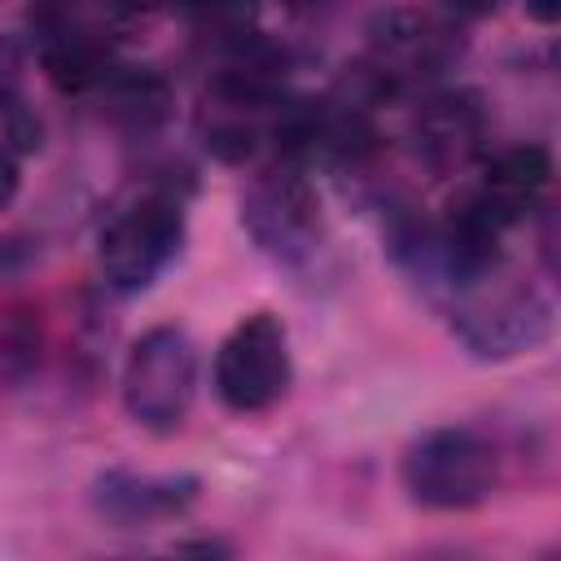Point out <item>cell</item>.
<instances>
[{"label":"cell","mask_w":561,"mask_h":561,"mask_svg":"<svg viewBox=\"0 0 561 561\" xmlns=\"http://www.w3.org/2000/svg\"><path fill=\"white\" fill-rule=\"evenodd\" d=\"M197 390L193 337L175 324L140 333L123 364V408L145 430H175Z\"/></svg>","instance_id":"6da1fadb"},{"label":"cell","mask_w":561,"mask_h":561,"mask_svg":"<svg viewBox=\"0 0 561 561\" xmlns=\"http://www.w3.org/2000/svg\"><path fill=\"white\" fill-rule=\"evenodd\" d=\"M403 486L421 508H473L495 486V451L473 430H430L403 456Z\"/></svg>","instance_id":"7a4b0ae2"},{"label":"cell","mask_w":561,"mask_h":561,"mask_svg":"<svg viewBox=\"0 0 561 561\" xmlns=\"http://www.w3.org/2000/svg\"><path fill=\"white\" fill-rule=\"evenodd\" d=\"M289 333L276 316H245L215 351V394L232 412H267L289 390Z\"/></svg>","instance_id":"3957f363"},{"label":"cell","mask_w":561,"mask_h":561,"mask_svg":"<svg viewBox=\"0 0 561 561\" xmlns=\"http://www.w3.org/2000/svg\"><path fill=\"white\" fill-rule=\"evenodd\" d=\"M184 241V210L171 197H145L127 206L101 232V272L118 294H136L158 280Z\"/></svg>","instance_id":"277c9868"},{"label":"cell","mask_w":561,"mask_h":561,"mask_svg":"<svg viewBox=\"0 0 561 561\" xmlns=\"http://www.w3.org/2000/svg\"><path fill=\"white\" fill-rule=\"evenodd\" d=\"M456 324H460V337L478 355H513L548 333V302L535 298L530 289L526 294L508 289V294H495L491 302L460 307Z\"/></svg>","instance_id":"5b68a950"},{"label":"cell","mask_w":561,"mask_h":561,"mask_svg":"<svg viewBox=\"0 0 561 561\" xmlns=\"http://www.w3.org/2000/svg\"><path fill=\"white\" fill-rule=\"evenodd\" d=\"M548 188H552V153L543 145H517V149H504L486 167L478 197L508 228L513 219L530 215Z\"/></svg>","instance_id":"8992f818"},{"label":"cell","mask_w":561,"mask_h":561,"mask_svg":"<svg viewBox=\"0 0 561 561\" xmlns=\"http://www.w3.org/2000/svg\"><path fill=\"white\" fill-rule=\"evenodd\" d=\"M245 219L267 250H298V241H307V232L316 228V202L307 197V188L298 180L263 184L250 197Z\"/></svg>","instance_id":"52a82bcc"},{"label":"cell","mask_w":561,"mask_h":561,"mask_svg":"<svg viewBox=\"0 0 561 561\" xmlns=\"http://www.w3.org/2000/svg\"><path fill=\"white\" fill-rule=\"evenodd\" d=\"M197 482L184 478H131V473H110L101 478V508L118 522H149V517H162V513H180L188 500H193Z\"/></svg>","instance_id":"ba28073f"},{"label":"cell","mask_w":561,"mask_h":561,"mask_svg":"<svg viewBox=\"0 0 561 561\" xmlns=\"http://www.w3.org/2000/svg\"><path fill=\"white\" fill-rule=\"evenodd\" d=\"M373 48H377V61L394 75H412L421 66H434L443 57V31L425 18H408V13H394L377 26L373 35Z\"/></svg>","instance_id":"9c48e42d"},{"label":"cell","mask_w":561,"mask_h":561,"mask_svg":"<svg viewBox=\"0 0 561 561\" xmlns=\"http://www.w3.org/2000/svg\"><path fill=\"white\" fill-rule=\"evenodd\" d=\"M44 70L53 75L57 88L66 92H83L101 79V53L92 48V39H83L79 31H57V39L44 44Z\"/></svg>","instance_id":"30bf717a"},{"label":"cell","mask_w":561,"mask_h":561,"mask_svg":"<svg viewBox=\"0 0 561 561\" xmlns=\"http://www.w3.org/2000/svg\"><path fill=\"white\" fill-rule=\"evenodd\" d=\"M421 136H425V145L434 149V153H443V158H460L469 145H473V136H478V114L460 101V96H443V101H434L430 110H425V118H421Z\"/></svg>","instance_id":"8fae6325"},{"label":"cell","mask_w":561,"mask_h":561,"mask_svg":"<svg viewBox=\"0 0 561 561\" xmlns=\"http://www.w3.org/2000/svg\"><path fill=\"white\" fill-rule=\"evenodd\" d=\"M18 79H22V48H18V39L0 35V110L13 101Z\"/></svg>","instance_id":"7c38bea8"},{"label":"cell","mask_w":561,"mask_h":561,"mask_svg":"<svg viewBox=\"0 0 561 561\" xmlns=\"http://www.w3.org/2000/svg\"><path fill=\"white\" fill-rule=\"evenodd\" d=\"M18 162H13V153H4L0 149V206H9L13 202V193H18Z\"/></svg>","instance_id":"4fadbf2b"},{"label":"cell","mask_w":561,"mask_h":561,"mask_svg":"<svg viewBox=\"0 0 561 561\" xmlns=\"http://www.w3.org/2000/svg\"><path fill=\"white\" fill-rule=\"evenodd\" d=\"M526 13L535 18V22H557L561 18V0H526Z\"/></svg>","instance_id":"5bb4252c"},{"label":"cell","mask_w":561,"mask_h":561,"mask_svg":"<svg viewBox=\"0 0 561 561\" xmlns=\"http://www.w3.org/2000/svg\"><path fill=\"white\" fill-rule=\"evenodd\" d=\"M456 4H465V9H495L500 0H456Z\"/></svg>","instance_id":"9a60e30c"}]
</instances>
